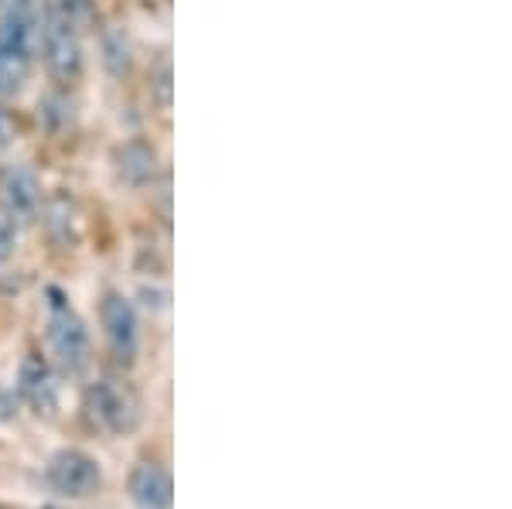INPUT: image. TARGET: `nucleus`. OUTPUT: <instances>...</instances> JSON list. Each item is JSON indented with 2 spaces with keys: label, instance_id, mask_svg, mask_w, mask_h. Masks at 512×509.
<instances>
[{
  "label": "nucleus",
  "instance_id": "obj_6",
  "mask_svg": "<svg viewBox=\"0 0 512 509\" xmlns=\"http://www.w3.org/2000/svg\"><path fill=\"white\" fill-rule=\"evenodd\" d=\"M130 503L137 509H171L175 506V486L171 472L161 462H137L127 479Z\"/></svg>",
  "mask_w": 512,
  "mask_h": 509
},
{
  "label": "nucleus",
  "instance_id": "obj_9",
  "mask_svg": "<svg viewBox=\"0 0 512 509\" xmlns=\"http://www.w3.org/2000/svg\"><path fill=\"white\" fill-rule=\"evenodd\" d=\"M41 205V188L35 182V175L24 168H14L7 171L4 178V209L11 212L14 219H28L35 216Z\"/></svg>",
  "mask_w": 512,
  "mask_h": 509
},
{
  "label": "nucleus",
  "instance_id": "obj_3",
  "mask_svg": "<svg viewBox=\"0 0 512 509\" xmlns=\"http://www.w3.org/2000/svg\"><path fill=\"white\" fill-rule=\"evenodd\" d=\"M45 482L62 499H86L103 486V472H99V462L93 455L79 448H62L48 458Z\"/></svg>",
  "mask_w": 512,
  "mask_h": 509
},
{
  "label": "nucleus",
  "instance_id": "obj_8",
  "mask_svg": "<svg viewBox=\"0 0 512 509\" xmlns=\"http://www.w3.org/2000/svg\"><path fill=\"white\" fill-rule=\"evenodd\" d=\"M18 390L38 414H55V407H59V387H55L52 369L35 356L24 359L21 376H18Z\"/></svg>",
  "mask_w": 512,
  "mask_h": 509
},
{
  "label": "nucleus",
  "instance_id": "obj_15",
  "mask_svg": "<svg viewBox=\"0 0 512 509\" xmlns=\"http://www.w3.org/2000/svg\"><path fill=\"white\" fill-rule=\"evenodd\" d=\"M158 93H161V106L168 110V103H171V62L168 59H161L158 65Z\"/></svg>",
  "mask_w": 512,
  "mask_h": 509
},
{
  "label": "nucleus",
  "instance_id": "obj_16",
  "mask_svg": "<svg viewBox=\"0 0 512 509\" xmlns=\"http://www.w3.org/2000/svg\"><path fill=\"white\" fill-rule=\"evenodd\" d=\"M11 11H28V14H35V0H11Z\"/></svg>",
  "mask_w": 512,
  "mask_h": 509
},
{
  "label": "nucleus",
  "instance_id": "obj_13",
  "mask_svg": "<svg viewBox=\"0 0 512 509\" xmlns=\"http://www.w3.org/2000/svg\"><path fill=\"white\" fill-rule=\"evenodd\" d=\"M14 243H18V219L0 205V264L14 253Z\"/></svg>",
  "mask_w": 512,
  "mask_h": 509
},
{
  "label": "nucleus",
  "instance_id": "obj_14",
  "mask_svg": "<svg viewBox=\"0 0 512 509\" xmlns=\"http://www.w3.org/2000/svg\"><path fill=\"white\" fill-rule=\"evenodd\" d=\"M18 137H21L18 117H14L11 110H4V106H0V151H4V147H11L14 141H18Z\"/></svg>",
  "mask_w": 512,
  "mask_h": 509
},
{
  "label": "nucleus",
  "instance_id": "obj_4",
  "mask_svg": "<svg viewBox=\"0 0 512 509\" xmlns=\"http://www.w3.org/2000/svg\"><path fill=\"white\" fill-rule=\"evenodd\" d=\"M86 410H89V417H93L99 428H106L113 434L134 431L137 421H140L134 393H130L127 387H120L117 380H99L96 387H89Z\"/></svg>",
  "mask_w": 512,
  "mask_h": 509
},
{
  "label": "nucleus",
  "instance_id": "obj_2",
  "mask_svg": "<svg viewBox=\"0 0 512 509\" xmlns=\"http://www.w3.org/2000/svg\"><path fill=\"white\" fill-rule=\"evenodd\" d=\"M38 45H41V62H45V72L52 76V82L72 86V82L82 79L86 55H82V31L76 24L45 11V21H41V31H38Z\"/></svg>",
  "mask_w": 512,
  "mask_h": 509
},
{
  "label": "nucleus",
  "instance_id": "obj_5",
  "mask_svg": "<svg viewBox=\"0 0 512 509\" xmlns=\"http://www.w3.org/2000/svg\"><path fill=\"white\" fill-rule=\"evenodd\" d=\"M99 322H103L106 342L117 352V359L130 363L140 346V322H137L134 305H130L120 291H106L103 301H99Z\"/></svg>",
  "mask_w": 512,
  "mask_h": 509
},
{
  "label": "nucleus",
  "instance_id": "obj_11",
  "mask_svg": "<svg viewBox=\"0 0 512 509\" xmlns=\"http://www.w3.org/2000/svg\"><path fill=\"white\" fill-rule=\"evenodd\" d=\"M31 76V52L0 45V96H14Z\"/></svg>",
  "mask_w": 512,
  "mask_h": 509
},
{
  "label": "nucleus",
  "instance_id": "obj_1",
  "mask_svg": "<svg viewBox=\"0 0 512 509\" xmlns=\"http://www.w3.org/2000/svg\"><path fill=\"white\" fill-rule=\"evenodd\" d=\"M45 328H48V346H52L55 363L62 366V373L79 376L89 366V332L86 322L79 318V311L69 305V298L59 287L45 291Z\"/></svg>",
  "mask_w": 512,
  "mask_h": 509
},
{
  "label": "nucleus",
  "instance_id": "obj_10",
  "mask_svg": "<svg viewBox=\"0 0 512 509\" xmlns=\"http://www.w3.org/2000/svg\"><path fill=\"white\" fill-rule=\"evenodd\" d=\"M99 52H103V69L110 72L113 79H127L130 69H134V45H130L127 31L110 24L99 35Z\"/></svg>",
  "mask_w": 512,
  "mask_h": 509
},
{
  "label": "nucleus",
  "instance_id": "obj_12",
  "mask_svg": "<svg viewBox=\"0 0 512 509\" xmlns=\"http://www.w3.org/2000/svg\"><path fill=\"white\" fill-rule=\"evenodd\" d=\"M45 11L55 18H65L69 24H76L79 31H86V24H93L96 11L93 0H45Z\"/></svg>",
  "mask_w": 512,
  "mask_h": 509
},
{
  "label": "nucleus",
  "instance_id": "obj_7",
  "mask_svg": "<svg viewBox=\"0 0 512 509\" xmlns=\"http://www.w3.org/2000/svg\"><path fill=\"white\" fill-rule=\"evenodd\" d=\"M161 158L154 151V144L147 141H123L117 151H113V171L123 185L130 188H144L158 178Z\"/></svg>",
  "mask_w": 512,
  "mask_h": 509
}]
</instances>
